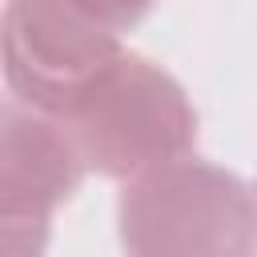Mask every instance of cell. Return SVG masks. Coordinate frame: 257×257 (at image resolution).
<instances>
[{"instance_id":"obj_3","label":"cell","mask_w":257,"mask_h":257,"mask_svg":"<svg viewBox=\"0 0 257 257\" xmlns=\"http://www.w3.org/2000/svg\"><path fill=\"white\" fill-rule=\"evenodd\" d=\"M124 56L120 36L72 0H8L0 12V68L12 96L68 116Z\"/></svg>"},{"instance_id":"obj_2","label":"cell","mask_w":257,"mask_h":257,"mask_svg":"<svg viewBox=\"0 0 257 257\" xmlns=\"http://www.w3.org/2000/svg\"><path fill=\"white\" fill-rule=\"evenodd\" d=\"M84 169L104 177H137L189 153L197 112L185 88L141 56H120L104 80L64 116Z\"/></svg>"},{"instance_id":"obj_7","label":"cell","mask_w":257,"mask_h":257,"mask_svg":"<svg viewBox=\"0 0 257 257\" xmlns=\"http://www.w3.org/2000/svg\"><path fill=\"white\" fill-rule=\"evenodd\" d=\"M253 257H257V253H253Z\"/></svg>"},{"instance_id":"obj_5","label":"cell","mask_w":257,"mask_h":257,"mask_svg":"<svg viewBox=\"0 0 257 257\" xmlns=\"http://www.w3.org/2000/svg\"><path fill=\"white\" fill-rule=\"evenodd\" d=\"M52 213L0 193V257H44Z\"/></svg>"},{"instance_id":"obj_1","label":"cell","mask_w":257,"mask_h":257,"mask_svg":"<svg viewBox=\"0 0 257 257\" xmlns=\"http://www.w3.org/2000/svg\"><path fill=\"white\" fill-rule=\"evenodd\" d=\"M120 245L128 257H253L257 193L241 177L185 153L128 177Z\"/></svg>"},{"instance_id":"obj_4","label":"cell","mask_w":257,"mask_h":257,"mask_svg":"<svg viewBox=\"0 0 257 257\" xmlns=\"http://www.w3.org/2000/svg\"><path fill=\"white\" fill-rule=\"evenodd\" d=\"M84 161L60 116L20 100L0 104V193L52 213L80 185Z\"/></svg>"},{"instance_id":"obj_6","label":"cell","mask_w":257,"mask_h":257,"mask_svg":"<svg viewBox=\"0 0 257 257\" xmlns=\"http://www.w3.org/2000/svg\"><path fill=\"white\" fill-rule=\"evenodd\" d=\"M76 8H84L92 20H100L104 28H112L116 36L124 32V28H133L157 0H72Z\"/></svg>"}]
</instances>
